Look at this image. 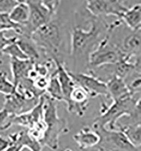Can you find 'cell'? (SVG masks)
I'll return each mask as SVG.
<instances>
[{
  "mask_svg": "<svg viewBox=\"0 0 141 151\" xmlns=\"http://www.w3.org/2000/svg\"><path fill=\"white\" fill-rule=\"evenodd\" d=\"M34 61L27 59L20 60L10 58V66L13 78L14 84L16 86L20 81L28 77L29 71L33 68Z\"/></svg>",
  "mask_w": 141,
  "mask_h": 151,
  "instance_id": "obj_11",
  "label": "cell"
},
{
  "mask_svg": "<svg viewBox=\"0 0 141 151\" xmlns=\"http://www.w3.org/2000/svg\"><path fill=\"white\" fill-rule=\"evenodd\" d=\"M45 91L47 92L48 96L55 100L63 101L61 84L57 78L56 71L50 76Z\"/></svg>",
  "mask_w": 141,
  "mask_h": 151,
  "instance_id": "obj_19",
  "label": "cell"
},
{
  "mask_svg": "<svg viewBox=\"0 0 141 151\" xmlns=\"http://www.w3.org/2000/svg\"><path fill=\"white\" fill-rule=\"evenodd\" d=\"M9 145V141L5 140L0 137V151L7 150Z\"/></svg>",
  "mask_w": 141,
  "mask_h": 151,
  "instance_id": "obj_26",
  "label": "cell"
},
{
  "mask_svg": "<svg viewBox=\"0 0 141 151\" xmlns=\"http://www.w3.org/2000/svg\"><path fill=\"white\" fill-rule=\"evenodd\" d=\"M108 98L113 101L120 100L129 96H133L128 88L124 79L114 75L106 83Z\"/></svg>",
  "mask_w": 141,
  "mask_h": 151,
  "instance_id": "obj_10",
  "label": "cell"
},
{
  "mask_svg": "<svg viewBox=\"0 0 141 151\" xmlns=\"http://www.w3.org/2000/svg\"><path fill=\"white\" fill-rule=\"evenodd\" d=\"M16 42L29 60L34 61L40 58V54L37 50L38 47L31 37L24 36H20V37H17Z\"/></svg>",
  "mask_w": 141,
  "mask_h": 151,
  "instance_id": "obj_15",
  "label": "cell"
},
{
  "mask_svg": "<svg viewBox=\"0 0 141 151\" xmlns=\"http://www.w3.org/2000/svg\"><path fill=\"white\" fill-rule=\"evenodd\" d=\"M2 54L9 55L10 58H15L20 60L29 59L27 55L23 52L16 42L9 44L4 48L2 51Z\"/></svg>",
  "mask_w": 141,
  "mask_h": 151,
  "instance_id": "obj_22",
  "label": "cell"
},
{
  "mask_svg": "<svg viewBox=\"0 0 141 151\" xmlns=\"http://www.w3.org/2000/svg\"><path fill=\"white\" fill-rule=\"evenodd\" d=\"M22 25L13 22L9 14L0 13V31L12 29L20 36L22 35Z\"/></svg>",
  "mask_w": 141,
  "mask_h": 151,
  "instance_id": "obj_20",
  "label": "cell"
},
{
  "mask_svg": "<svg viewBox=\"0 0 141 151\" xmlns=\"http://www.w3.org/2000/svg\"><path fill=\"white\" fill-rule=\"evenodd\" d=\"M29 12L30 10L28 4L18 3L9 15L13 22L20 25H24L28 21Z\"/></svg>",
  "mask_w": 141,
  "mask_h": 151,
  "instance_id": "obj_17",
  "label": "cell"
},
{
  "mask_svg": "<svg viewBox=\"0 0 141 151\" xmlns=\"http://www.w3.org/2000/svg\"><path fill=\"white\" fill-rule=\"evenodd\" d=\"M130 58L131 57L127 55L115 64L114 75L124 79L132 71H135V63L129 61Z\"/></svg>",
  "mask_w": 141,
  "mask_h": 151,
  "instance_id": "obj_18",
  "label": "cell"
},
{
  "mask_svg": "<svg viewBox=\"0 0 141 151\" xmlns=\"http://www.w3.org/2000/svg\"><path fill=\"white\" fill-rule=\"evenodd\" d=\"M29 7V17L27 23L22 25L21 36L31 37L34 32L50 21L55 14L44 6L41 0H31L27 2Z\"/></svg>",
  "mask_w": 141,
  "mask_h": 151,
  "instance_id": "obj_6",
  "label": "cell"
},
{
  "mask_svg": "<svg viewBox=\"0 0 141 151\" xmlns=\"http://www.w3.org/2000/svg\"><path fill=\"white\" fill-rule=\"evenodd\" d=\"M16 91V87L14 83L11 82L7 78L6 73L0 71V93L9 95Z\"/></svg>",
  "mask_w": 141,
  "mask_h": 151,
  "instance_id": "obj_21",
  "label": "cell"
},
{
  "mask_svg": "<svg viewBox=\"0 0 141 151\" xmlns=\"http://www.w3.org/2000/svg\"><path fill=\"white\" fill-rule=\"evenodd\" d=\"M110 37L107 32L94 50L89 54L87 61L91 67L97 68L105 65H115L127 55L119 47L110 41Z\"/></svg>",
  "mask_w": 141,
  "mask_h": 151,
  "instance_id": "obj_4",
  "label": "cell"
},
{
  "mask_svg": "<svg viewBox=\"0 0 141 151\" xmlns=\"http://www.w3.org/2000/svg\"><path fill=\"white\" fill-rule=\"evenodd\" d=\"M121 49L125 55L131 57L140 55L141 28L131 30V32L124 38Z\"/></svg>",
  "mask_w": 141,
  "mask_h": 151,
  "instance_id": "obj_13",
  "label": "cell"
},
{
  "mask_svg": "<svg viewBox=\"0 0 141 151\" xmlns=\"http://www.w3.org/2000/svg\"><path fill=\"white\" fill-rule=\"evenodd\" d=\"M43 119L45 126L43 135L39 140L41 145H46L52 150L59 147V137L68 132L66 121L58 116L56 100L48 95H44Z\"/></svg>",
  "mask_w": 141,
  "mask_h": 151,
  "instance_id": "obj_2",
  "label": "cell"
},
{
  "mask_svg": "<svg viewBox=\"0 0 141 151\" xmlns=\"http://www.w3.org/2000/svg\"><path fill=\"white\" fill-rule=\"evenodd\" d=\"M6 31H0V55L2 54L4 49L9 44H11L16 41L17 37H7L5 36Z\"/></svg>",
  "mask_w": 141,
  "mask_h": 151,
  "instance_id": "obj_24",
  "label": "cell"
},
{
  "mask_svg": "<svg viewBox=\"0 0 141 151\" xmlns=\"http://www.w3.org/2000/svg\"><path fill=\"white\" fill-rule=\"evenodd\" d=\"M120 19L131 30L141 28V4H135L133 6L128 8L121 14Z\"/></svg>",
  "mask_w": 141,
  "mask_h": 151,
  "instance_id": "obj_14",
  "label": "cell"
},
{
  "mask_svg": "<svg viewBox=\"0 0 141 151\" xmlns=\"http://www.w3.org/2000/svg\"><path fill=\"white\" fill-rule=\"evenodd\" d=\"M18 4L15 0H0V13L10 14Z\"/></svg>",
  "mask_w": 141,
  "mask_h": 151,
  "instance_id": "obj_23",
  "label": "cell"
},
{
  "mask_svg": "<svg viewBox=\"0 0 141 151\" xmlns=\"http://www.w3.org/2000/svg\"><path fill=\"white\" fill-rule=\"evenodd\" d=\"M74 140L81 150H85L97 146L100 141L99 134L89 127L81 129L74 135Z\"/></svg>",
  "mask_w": 141,
  "mask_h": 151,
  "instance_id": "obj_12",
  "label": "cell"
},
{
  "mask_svg": "<svg viewBox=\"0 0 141 151\" xmlns=\"http://www.w3.org/2000/svg\"><path fill=\"white\" fill-rule=\"evenodd\" d=\"M37 47L56 57L63 41V30L59 21L53 18L36 29L31 36Z\"/></svg>",
  "mask_w": 141,
  "mask_h": 151,
  "instance_id": "obj_3",
  "label": "cell"
},
{
  "mask_svg": "<svg viewBox=\"0 0 141 151\" xmlns=\"http://www.w3.org/2000/svg\"><path fill=\"white\" fill-rule=\"evenodd\" d=\"M76 84L81 87L90 97L104 96L108 97L106 83L102 81L94 74H86L82 73H73L68 70Z\"/></svg>",
  "mask_w": 141,
  "mask_h": 151,
  "instance_id": "obj_8",
  "label": "cell"
},
{
  "mask_svg": "<svg viewBox=\"0 0 141 151\" xmlns=\"http://www.w3.org/2000/svg\"><path fill=\"white\" fill-rule=\"evenodd\" d=\"M119 1H121L122 2H123V3L124 4V1H125V0H119Z\"/></svg>",
  "mask_w": 141,
  "mask_h": 151,
  "instance_id": "obj_27",
  "label": "cell"
},
{
  "mask_svg": "<svg viewBox=\"0 0 141 151\" xmlns=\"http://www.w3.org/2000/svg\"><path fill=\"white\" fill-rule=\"evenodd\" d=\"M87 11L97 17L115 16L120 18L127 9L119 0H85Z\"/></svg>",
  "mask_w": 141,
  "mask_h": 151,
  "instance_id": "obj_7",
  "label": "cell"
},
{
  "mask_svg": "<svg viewBox=\"0 0 141 151\" xmlns=\"http://www.w3.org/2000/svg\"><path fill=\"white\" fill-rule=\"evenodd\" d=\"M93 128L100 137L99 143L97 145L100 147L111 148V150L140 151L131 143L125 134L119 130H110L106 127L93 124Z\"/></svg>",
  "mask_w": 141,
  "mask_h": 151,
  "instance_id": "obj_5",
  "label": "cell"
},
{
  "mask_svg": "<svg viewBox=\"0 0 141 151\" xmlns=\"http://www.w3.org/2000/svg\"><path fill=\"white\" fill-rule=\"evenodd\" d=\"M107 23L102 18L94 16L90 22L89 29L76 26L73 28L71 34V55L76 60L87 52L93 49L102 39L101 35L108 30Z\"/></svg>",
  "mask_w": 141,
  "mask_h": 151,
  "instance_id": "obj_1",
  "label": "cell"
},
{
  "mask_svg": "<svg viewBox=\"0 0 141 151\" xmlns=\"http://www.w3.org/2000/svg\"><path fill=\"white\" fill-rule=\"evenodd\" d=\"M118 130L123 132L131 143L141 151V122L120 126Z\"/></svg>",
  "mask_w": 141,
  "mask_h": 151,
  "instance_id": "obj_16",
  "label": "cell"
},
{
  "mask_svg": "<svg viewBox=\"0 0 141 151\" xmlns=\"http://www.w3.org/2000/svg\"><path fill=\"white\" fill-rule=\"evenodd\" d=\"M52 60L55 62L57 67V76L61 84L63 101L67 104L68 109L71 105V96L76 84L69 74L68 70L64 67L63 64L56 57H52Z\"/></svg>",
  "mask_w": 141,
  "mask_h": 151,
  "instance_id": "obj_9",
  "label": "cell"
},
{
  "mask_svg": "<svg viewBox=\"0 0 141 151\" xmlns=\"http://www.w3.org/2000/svg\"><path fill=\"white\" fill-rule=\"evenodd\" d=\"M61 0H41L42 4L53 13L55 14Z\"/></svg>",
  "mask_w": 141,
  "mask_h": 151,
  "instance_id": "obj_25",
  "label": "cell"
}]
</instances>
